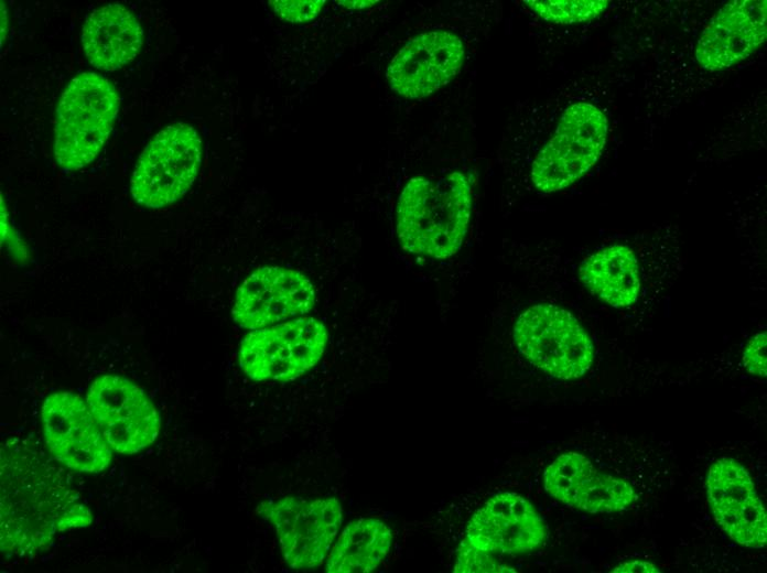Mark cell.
<instances>
[{"label":"cell","instance_id":"6da1fadb","mask_svg":"<svg viewBox=\"0 0 767 573\" xmlns=\"http://www.w3.org/2000/svg\"><path fill=\"white\" fill-rule=\"evenodd\" d=\"M93 513L61 464L31 437L0 448V545L6 555L32 558L57 533L90 526Z\"/></svg>","mask_w":767,"mask_h":573},{"label":"cell","instance_id":"7a4b0ae2","mask_svg":"<svg viewBox=\"0 0 767 573\" xmlns=\"http://www.w3.org/2000/svg\"><path fill=\"white\" fill-rule=\"evenodd\" d=\"M472 190L471 177L460 171L410 179L396 209V231L402 248L433 259L455 255L468 230Z\"/></svg>","mask_w":767,"mask_h":573},{"label":"cell","instance_id":"3957f363","mask_svg":"<svg viewBox=\"0 0 767 573\" xmlns=\"http://www.w3.org/2000/svg\"><path fill=\"white\" fill-rule=\"evenodd\" d=\"M120 98L111 82L94 72L75 76L62 93L54 126V158L65 171L99 154L116 121Z\"/></svg>","mask_w":767,"mask_h":573},{"label":"cell","instance_id":"277c9868","mask_svg":"<svg viewBox=\"0 0 767 573\" xmlns=\"http://www.w3.org/2000/svg\"><path fill=\"white\" fill-rule=\"evenodd\" d=\"M327 343L328 329L321 320L292 318L245 335L238 363L255 381H291L318 364Z\"/></svg>","mask_w":767,"mask_h":573},{"label":"cell","instance_id":"5b68a950","mask_svg":"<svg viewBox=\"0 0 767 573\" xmlns=\"http://www.w3.org/2000/svg\"><path fill=\"white\" fill-rule=\"evenodd\" d=\"M514 338L526 359L559 379L581 378L594 360L588 334L569 311L553 304L526 309L516 320Z\"/></svg>","mask_w":767,"mask_h":573},{"label":"cell","instance_id":"8992f818","mask_svg":"<svg viewBox=\"0 0 767 573\" xmlns=\"http://www.w3.org/2000/svg\"><path fill=\"white\" fill-rule=\"evenodd\" d=\"M202 156L203 142L192 126H166L138 159L130 179L132 198L148 208H162L179 201L193 185Z\"/></svg>","mask_w":767,"mask_h":573},{"label":"cell","instance_id":"52a82bcc","mask_svg":"<svg viewBox=\"0 0 767 573\" xmlns=\"http://www.w3.org/2000/svg\"><path fill=\"white\" fill-rule=\"evenodd\" d=\"M256 512L273 527L283 560L293 570L321 566L343 521L335 497L283 496L261 501Z\"/></svg>","mask_w":767,"mask_h":573},{"label":"cell","instance_id":"ba28073f","mask_svg":"<svg viewBox=\"0 0 767 573\" xmlns=\"http://www.w3.org/2000/svg\"><path fill=\"white\" fill-rule=\"evenodd\" d=\"M607 130L606 116L598 107L588 102L568 107L553 136L533 160L534 187L552 193L580 180L601 156Z\"/></svg>","mask_w":767,"mask_h":573},{"label":"cell","instance_id":"9c48e42d","mask_svg":"<svg viewBox=\"0 0 767 573\" xmlns=\"http://www.w3.org/2000/svg\"><path fill=\"white\" fill-rule=\"evenodd\" d=\"M86 402L112 451L132 455L150 446L159 436L160 413L149 396L119 375L95 378Z\"/></svg>","mask_w":767,"mask_h":573},{"label":"cell","instance_id":"30bf717a","mask_svg":"<svg viewBox=\"0 0 767 573\" xmlns=\"http://www.w3.org/2000/svg\"><path fill=\"white\" fill-rule=\"evenodd\" d=\"M45 445L52 457L74 472L97 474L111 463L112 450L86 400L71 391L48 394L41 407Z\"/></svg>","mask_w":767,"mask_h":573},{"label":"cell","instance_id":"8fae6325","mask_svg":"<svg viewBox=\"0 0 767 573\" xmlns=\"http://www.w3.org/2000/svg\"><path fill=\"white\" fill-rule=\"evenodd\" d=\"M315 302V286L301 271L267 266L238 286L231 315L240 327L253 331L304 315Z\"/></svg>","mask_w":767,"mask_h":573},{"label":"cell","instance_id":"7c38bea8","mask_svg":"<svg viewBox=\"0 0 767 573\" xmlns=\"http://www.w3.org/2000/svg\"><path fill=\"white\" fill-rule=\"evenodd\" d=\"M705 486L713 516L728 537L746 548H764L767 515L748 471L734 458L720 457L711 464Z\"/></svg>","mask_w":767,"mask_h":573},{"label":"cell","instance_id":"4fadbf2b","mask_svg":"<svg viewBox=\"0 0 767 573\" xmlns=\"http://www.w3.org/2000/svg\"><path fill=\"white\" fill-rule=\"evenodd\" d=\"M465 56L461 37L434 30L411 39L387 68V80L398 95L418 99L449 84L460 72Z\"/></svg>","mask_w":767,"mask_h":573},{"label":"cell","instance_id":"5bb4252c","mask_svg":"<svg viewBox=\"0 0 767 573\" xmlns=\"http://www.w3.org/2000/svg\"><path fill=\"white\" fill-rule=\"evenodd\" d=\"M545 491L562 504L588 513H615L637 499L625 479L601 472L577 452L559 455L543 473Z\"/></svg>","mask_w":767,"mask_h":573},{"label":"cell","instance_id":"9a60e30c","mask_svg":"<svg viewBox=\"0 0 767 573\" xmlns=\"http://www.w3.org/2000/svg\"><path fill=\"white\" fill-rule=\"evenodd\" d=\"M545 537V523L534 507L519 494L503 491L472 515L463 540L490 554H520L539 548Z\"/></svg>","mask_w":767,"mask_h":573},{"label":"cell","instance_id":"2e32d148","mask_svg":"<svg viewBox=\"0 0 767 573\" xmlns=\"http://www.w3.org/2000/svg\"><path fill=\"white\" fill-rule=\"evenodd\" d=\"M766 0H733L703 30L695 57L704 69L727 68L752 55L766 39Z\"/></svg>","mask_w":767,"mask_h":573},{"label":"cell","instance_id":"e0dca14e","mask_svg":"<svg viewBox=\"0 0 767 573\" xmlns=\"http://www.w3.org/2000/svg\"><path fill=\"white\" fill-rule=\"evenodd\" d=\"M142 42L138 19L120 3L97 8L83 25V51L98 69L111 72L129 64L139 54Z\"/></svg>","mask_w":767,"mask_h":573},{"label":"cell","instance_id":"ac0fdd59","mask_svg":"<svg viewBox=\"0 0 767 573\" xmlns=\"http://www.w3.org/2000/svg\"><path fill=\"white\" fill-rule=\"evenodd\" d=\"M585 288L614 307H627L639 295L640 278L637 258L625 245H611L587 257L580 267Z\"/></svg>","mask_w":767,"mask_h":573},{"label":"cell","instance_id":"d6986e66","mask_svg":"<svg viewBox=\"0 0 767 573\" xmlns=\"http://www.w3.org/2000/svg\"><path fill=\"white\" fill-rule=\"evenodd\" d=\"M390 528L377 518H359L339 533L326 558L328 573H368L388 555Z\"/></svg>","mask_w":767,"mask_h":573},{"label":"cell","instance_id":"ffe728a7","mask_svg":"<svg viewBox=\"0 0 767 573\" xmlns=\"http://www.w3.org/2000/svg\"><path fill=\"white\" fill-rule=\"evenodd\" d=\"M522 3L541 19L559 23L573 24L593 20L602 14L609 1L580 0V1H522Z\"/></svg>","mask_w":767,"mask_h":573},{"label":"cell","instance_id":"44dd1931","mask_svg":"<svg viewBox=\"0 0 767 573\" xmlns=\"http://www.w3.org/2000/svg\"><path fill=\"white\" fill-rule=\"evenodd\" d=\"M453 571L455 573H504L516 572L507 564L496 561L490 553L480 551L462 540Z\"/></svg>","mask_w":767,"mask_h":573},{"label":"cell","instance_id":"7402d4cb","mask_svg":"<svg viewBox=\"0 0 767 573\" xmlns=\"http://www.w3.org/2000/svg\"><path fill=\"white\" fill-rule=\"evenodd\" d=\"M277 15L284 21L302 23L316 18L323 9V0L269 1Z\"/></svg>","mask_w":767,"mask_h":573},{"label":"cell","instance_id":"603a6c76","mask_svg":"<svg viewBox=\"0 0 767 573\" xmlns=\"http://www.w3.org/2000/svg\"><path fill=\"white\" fill-rule=\"evenodd\" d=\"M766 332L753 336L743 352V365L745 369L755 376L766 377Z\"/></svg>","mask_w":767,"mask_h":573},{"label":"cell","instance_id":"cb8c5ba5","mask_svg":"<svg viewBox=\"0 0 767 573\" xmlns=\"http://www.w3.org/2000/svg\"><path fill=\"white\" fill-rule=\"evenodd\" d=\"M612 572H627V573H638V572H644V573H657L660 572L658 566H656L653 563L648 562V561H642V560H633V561H625L617 566H615Z\"/></svg>","mask_w":767,"mask_h":573},{"label":"cell","instance_id":"d4e9b609","mask_svg":"<svg viewBox=\"0 0 767 573\" xmlns=\"http://www.w3.org/2000/svg\"><path fill=\"white\" fill-rule=\"evenodd\" d=\"M8 13L6 9V3L2 1L1 2V44L3 45V42L7 37V32H8Z\"/></svg>","mask_w":767,"mask_h":573},{"label":"cell","instance_id":"484cf974","mask_svg":"<svg viewBox=\"0 0 767 573\" xmlns=\"http://www.w3.org/2000/svg\"><path fill=\"white\" fill-rule=\"evenodd\" d=\"M378 1H339L338 3L350 9H363L372 7Z\"/></svg>","mask_w":767,"mask_h":573}]
</instances>
